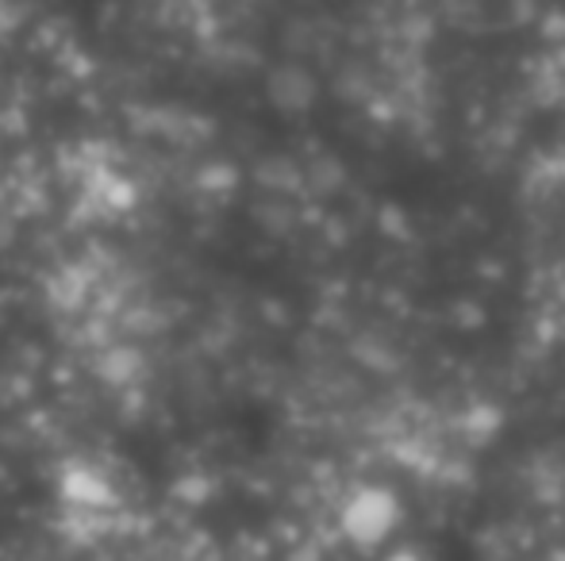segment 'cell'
<instances>
[{
  "mask_svg": "<svg viewBox=\"0 0 565 561\" xmlns=\"http://www.w3.org/2000/svg\"><path fill=\"white\" fill-rule=\"evenodd\" d=\"M388 524H393V504H388V496H362L347 516V527L354 539L358 535H362V539H377Z\"/></svg>",
  "mask_w": 565,
  "mask_h": 561,
  "instance_id": "1",
  "label": "cell"
}]
</instances>
